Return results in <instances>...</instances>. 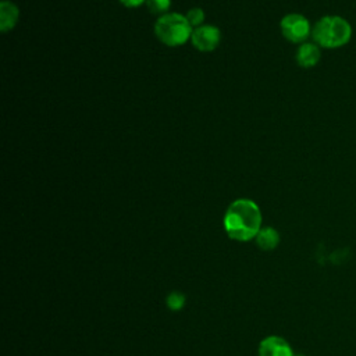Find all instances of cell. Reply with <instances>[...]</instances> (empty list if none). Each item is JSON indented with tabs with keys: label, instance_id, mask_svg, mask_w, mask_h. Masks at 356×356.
Segmentation results:
<instances>
[{
	"label": "cell",
	"instance_id": "cell-2",
	"mask_svg": "<svg viewBox=\"0 0 356 356\" xmlns=\"http://www.w3.org/2000/svg\"><path fill=\"white\" fill-rule=\"evenodd\" d=\"M352 25L339 15H324L312 26V38L324 49H338L352 39Z\"/></svg>",
	"mask_w": 356,
	"mask_h": 356
},
{
	"label": "cell",
	"instance_id": "cell-9",
	"mask_svg": "<svg viewBox=\"0 0 356 356\" xmlns=\"http://www.w3.org/2000/svg\"><path fill=\"white\" fill-rule=\"evenodd\" d=\"M254 239L261 250H273L280 243V234L273 227H263Z\"/></svg>",
	"mask_w": 356,
	"mask_h": 356
},
{
	"label": "cell",
	"instance_id": "cell-12",
	"mask_svg": "<svg viewBox=\"0 0 356 356\" xmlns=\"http://www.w3.org/2000/svg\"><path fill=\"white\" fill-rule=\"evenodd\" d=\"M185 305V296L181 293V292H171L168 296H167V306L177 312V310H181Z\"/></svg>",
	"mask_w": 356,
	"mask_h": 356
},
{
	"label": "cell",
	"instance_id": "cell-14",
	"mask_svg": "<svg viewBox=\"0 0 356 356\" xmlns=\"http://www.w3.org/2000/svg\"><path fill=\"white\" fill-rule=\"evenodd\" d=\"M295 356H303V355H295Z\"/></svg>",
	"mask_w": 356,
	"mask_h": 356
},
{
	"label": "cell",
	"instance_id": "cell-1",
	"mask_svg": "<svg viewBox=\"0 0 356 356\" xmlns=\"http://www.w3.org/2000/svg\"><path fill=\"white\" fill-rule=\"evenodd\" d=\"M227 235L238 242L254 239L261 229V211L250 199L234 200L224 214Z\"/></svg>",
	"mask_w": 356,
	"mask_h": 356
},
{
	"label": "cell",
	"instance_id": "cell-11",
	"mask_svg": "<svg viewBox=\"0 0 356 356\" xmlns=\"http://www.w3.org/2000/svg\"><path fill=\"white\" fill-rule=\"evenodd\" d=\"M188 22L191 24V26L195 29L200 25H203V21H204V11L200 8V7H193L191 8L186 14H185Z\"/></svg>",
	"mask_w": 356,
	"mask_h": 356
},
{
	"label": "cell",
	"instance_id": "cell-5",
	"mask_svg": "<svg viewBox=\"0 0 356 356\" xmlns=\"http://www.w3.org/2000/svg\"><path fill=\"white\" fill-rule=\"evenodd\" d=\"M221 39V32L216 25H200L192 31L191 42L195 49L203 53L213 51Z\"/></svg>",
	"mask_w": 356,
	"mask_h": 356
},
{
	"label": "cell",
	"instance_id": "cell-7",
	"mask_svg": "<svg viewBox=\"0 0 356 356\" xmlns=\"http://www.w3.org/2000/svg\"><path fill=\"white\" fill-rule=\"evenodd\" d=\"M296 64L302 68H312L318 64L321 58V50L320 46L314 42H305L299 44L296 50Z\"/></svg>",
	"mask_w": 356,
	"mask_h": 356
},
{
	"label": "cell",
	"instance_id": "cell-13",
	"mask_svg": "<svg viewBox=\"0 0 356 356\" xmlns=\"http://www.w3.org/2000/svg\"><path fill=\"white\" fill-rule=\"evenodd\" d=\"M118 1L127 8H136V7H140L143 3H146V0H118Z\"/></svg>",
	"mask_w": 356,
	"mask_h": 356
},
{
	"label": "cell",
	"instance_id": "cell-10",
	"mask_svg": "<svg viewBox=\"0 0 356 356\" xmlns=\"http://www.w3.org/2000/svg\"><path fill=\"white\" fill-rule=\"evenodd\" d=\"M146 7L152 14H167L170 6H171V0H146Z\"/></svg>",
	"mask_w": 356,
	"mask_h": 356
},
{
	"label": "cell",
	"instance_id": "cell-4",
	"mask_svg": "<svg viewBox=\"0 0 356 356\" xmlns=\"http://www.w3.org/2000/svg\"><path fill=\"white\" fill-rule=\"evenodd\" d=\"M282 36L291 43H305L312 35V26L309 19L299 13H289L282 17L280 22Z\"/></svg>",
	"mask_w": 356,
	"mask_h": 356
},
{
	"label": "cell",
	"instance_id": "cell-6",
	"mask_svg": "<svg viewBox=\"0 0 356 356\" xmlns=\"http://www.w3.org/2000/svg\"><path fill=\"white\" fill-rule=\"evenodd\" d=\"M259 356H295V353L284 338L270 335L260 342Z\"/></svg>",
	"mask_w": 356,
	"mask_h": 356
},
{
	"label": "cell",
	"instance_id": "cell-8",
	"mask_svg": "<svg viewBox=\"0 0 356 356\" xmlns=\"http://www.w3.org/2000/svg\"><path fill=\"white\" fill-rule=\"evenodd\" d=\"M19 10L18 7L8 0H3L0 3V31L3 33L14 29L15 24L18 22Z\"/></svg>",
	"mask_w": 356,
	"mask_h": 356
},
{
	"label": "cell",
	"instance_id": "cell-3",
	"mask_svg": "<svg viewBox=\"0 0 356 356\" xmlns=\"http://www.w3.org/2000/svg\"><path fill=\"white\" fill-rule=\"evenodd\" d=\"M193 28L188 22L184 14L167 13L160 15L154 22V35L156 38L171 47L185 44L192 35Z\"/></svg>",
	"mask_w": 356,
	"mask_h": 356
}]
</instances>
